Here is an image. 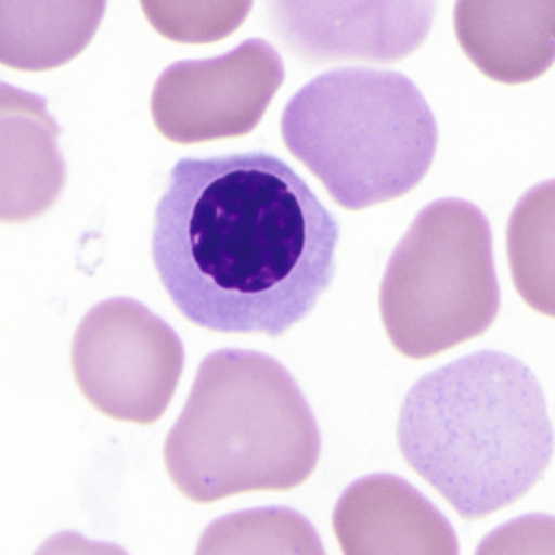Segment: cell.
Instances as JSON below:
<instances>
[{"mask_svg":"<svg viewBox=\"0 0 555 555\" xmlns=\"http://www.w3.org/2000/svg\"><path fill=\"white\" fill-rule=\"evenodd\" d=\"M340 228L266 152L182 158L156 205L152 257L182 317L219 334L282 337L335 274Z\"/></svg>","mask_w":555,"mask_h":555,"instance_id":"1","label":"cell"},{"mask_svg":"<svg viewBox=\"0 0 555 555\" xmlns=\"http://www.w3.org/2000/svg\"><path fill=\"white\" fill-rule=\"evenodd\" d=\"M320 451L317 418L288 370L262 352L221 349L199 364L164 459L186 499L212 503L297 488Z\"/></svg>","mask_w":555,"mask_h":555,"instance_id":"3","label":"cell"},{"mask_svg":"<svg viewBox=\"0 0 555 555\" xmlns=\"http://www.w3.org/2000/svg\"><path fill=\"white\" fill-rule=\"evenodd\" d=\"M282 138L335 204L363 210L410 193L429 172L439 135L433 109L406 75L340 68L286 103Z\"/></svg>","mask_w":555,"mask_h":555,"instance_id":"4","label":"cell"},{"mask_svg":"<svg viewBox=\"0 0 555 555\" xmlns=\"http://www.w3.org/2000/svg\"><path fill=\"white\" fill-rule=\"evenodd\" d=\"M72 366L87 401L104 415L153 424L184 369L181 338L155 312L127 297L103 300L75 332Z\"/></svg>","mask_w":555,"mask_h":555,"instance_id":"6","label":"cell"},{"mask_svg":"<svg viewBox=\"0 0 555 555\" xmlns=\"http://www.w3.org/2000/svg\"><path fill=\"white\" fill-rule=\"evenodd\" d=\"M398 444L406 464L473 520L542 479L554 430L533 372L514 356L479 351L416 382L401 408Z\"/></svg>","mask_w":555,"mask_h":555,"instance_id":"2","label":"cell"},{"mask_svg":"<svg viewBox=\"0 0 555 555\" xmlns=\"http://www.w3.org/2000/svg\"><path fill=\"white\" fill-rule=\"evenodd\" d=\"M283 80L282 56L260 39L212 60L178 61L156 80L153 121L179 144L250 134Z\"/></svg>","mask_w":555,"mask_h":555,"instance_id":"7","label":"cell"},{"mask_svg":"<svg viewBox=\"0 0 555 555\" xmlns=\"http://www.w3.org/2000/svg\"><path fill=\"white\" fill-rule=\"evenodd\" d=\"M554 182L534 188L508 225V254L517 288L534 309L552 314V199Z\"/></svg>","mask_w":555,"mask_h":555,"instance_id":"13","label":"cell"},{"mask_svg":"<svg viewBox=\"0 0 555 555\" xmlns=\"http://www.w3.org/2000/svg\"><path fill=\"white\" fill-rule=\"evenodd\" d=\"M104 8L106 2L0 0V61L25 72L65 65L91 42Z\"/></svg>","mask_w":555,"mask_h":555,"instance_id":"12","label":"cell"},{"mask_svg":"<svg viewBox=\"0 0 555 555\" xmlns=\"http://www.w3.org/2000/svg\"><path fill=\"white\" fill-rule=\"evenodd\" d=\"M334 526L346 554H459L447 517L396 476L354 482L335 508Z\"/></svg>","mask_w":555,"mask_h":555,"instance_id":"9","label":"cell"},{"mask_svg":"<svg viewBox=\"0 0 555 555\" xmlns=\"http://www.w3.org/2000/svg\"><path fill=\"white\" fill-rule=\"evenodd\" d=\"M500 311L493 238L467 199L427 205L390 256L380 314L401 354L424 360L479 337Z\"/></svg>","mask_w":555,"mask_h":555,"instance_id":"5","label":"cell"},{"mask_svg":"<svg viewBox=\"0 0 555 555\" xmlns=\"http://www.w3.org/2000/svg\"><path fill=\"white\" fill-rule=\"evenodd\" d=\"M2 219L26 221L46 212L65 184L57 147L60 127L48 101L9 83L0 86Z\"/></svg>","mask_w":555,"mask_h":555,"instance_id":"11","label":"cell"},{"mask_svg":"<svg viewBox=\"0 0 555 555\" xmlns=\"http://www.w3.org/2000/svg\"><path fill=\"white\" fill-rule=\"evenodd\" d=\"M555 2H476L455 5V34L486 77L525 83L554 63Z\"/></svg>","mask_w":555,"mask_h":555,"instance_id":"10","label":"cell"},{"mask_svg":"<svg viewBox=\"0 0 555 555\" xmlns=\"http://www.w3.org/2000/svg\"><path fill=\"white\" fill-rule=\"evenodd\" d=\"M143 8L146 9L150 22L165 37L188 40L191 30H193V25H198V23H204L207 28L216 34V37H224V35L231 34L247 16L248 9H251V2L250 4L248 2L234 4L228 13H224V9L230 8V4H222L221 9L214 14L186 13V9L182 8V4H178L181 13H176L170 4H143Z\"/></svg>","mask_w":555,"mask_h":555,"instance_id":"14","label":"cell"},{"mask_svg":"<svg viewBox=\"0 0 555 555\" xmlns=\"http://www.w3.org/2000/svg\"><path fill=\"white\" fill-rule=\"evenodd\" d=\"M436 2H297L268 4L283 46L308 63L337 60L395 63L429 35Z\"/></svg>","mask_w":555,"mask_h":555,"instance_id":"8","label":"cell"}]
</instances>
